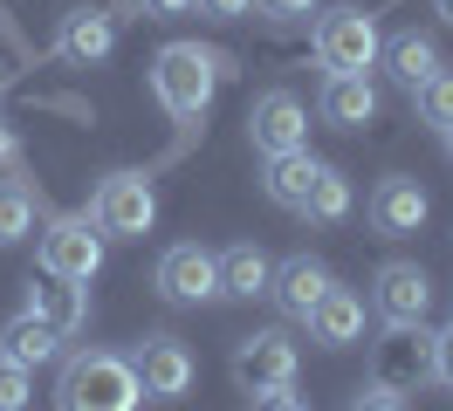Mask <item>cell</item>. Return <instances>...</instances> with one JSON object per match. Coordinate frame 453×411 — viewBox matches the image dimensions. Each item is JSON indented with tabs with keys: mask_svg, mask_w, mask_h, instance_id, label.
<instances>
[{
	"mask_svg": "<svg viewBox=\"0 0 453 411\" xmlns=\"http://www.w3.org/2000/svg\"><path fill=\"white\" fill-rule=\"evenodd\" d=\"M220 76H226V55L199 49V42H172V49L151 55V96H158V110L172 124H199Z\"/></svg>",
	"mask_w": 453,
	"mask_h": 411,
	"instance_id": "1",
	"label": "cell"
},
{
	"mask_svg": "<svg viewBox=\"0 0 453 411\" xmlns=\"http://www.w3.org/2000/svg\"><path fill=\"white\" fill-rule=\"evenodd\" d=\"M138 405H144V391H138L131 356L76 350L56 377V411H138Z\"/></svg>",
	"mask_w": 453,
	"mask_h": 411,
	"instance_id": "2",
	"label": "cell"
},
{
	"mask_svg": "<svg viewBox=\"0 0 453 411\" xmlns=\"http://www.w3.org/2000/svg\"><path fill=\"white\" fill-rule=\"evenodd\" d=\"M378 55H385V34H378V21H371L365 7H330L316 21V62L330 76H371Z\"/></svg>",
	"mask_w": 453,
	"mask_h": 411,
	"instance_id": "3",
	"label": "cell"
},
{
	"mask_svg": "<svg viewBox=\"0 0 453 411\" xmlns=\"http://www.w3.org/2000/svg\"><path fill=\"white\" fill-rule=\"evenodd\" d=\"M151 219H158V192H151L144 171H111L104 186L89 192V226L104 240H144Z\"/></svg>",
	"mask_w": 453,
	"mask_h": 411,
	"instance_id": "4",
	"label": "cell"
},
{
	"mask_svg": "<svg viewBox=\"0 0 453 411\" xmlns=\"http://www.w3.org/2000/svg\"><path fill=\"white\" fill-rule=\"evenodd\" d=\"M35 261L42 274H62V281H96L104 268V233L89 226V213H56L35 240Z\"/></svg>",
	"mask_w": 453,
	"mask_h": 411,
	"instance_id": "5",
	"label": "cell"
},
{
	"mask_svg": "<svg viewBox=\"0 0 453 411\" xmlns=\"http://www.w3.org/2000/svg\"><path fill=\"white\" fill-rule=\"evenodd\" d=\"M248 144L261 158H282V151H310V110L296 89H261L248 103Z\"/></svg>",
	"mask_w": 453,
	"mask_h": 411,
	"instance_id": "6",
	"label": "cell"
},
{
	"mask_svg": "<svg viewBox=\"0 0 453 411\" xmlns=\"http://www.w3.org/2000/svg\"><path fill=\"white\" fill-rule=\"evenodd\" d=\"M296 363H303V350H296L288 329H255V336L234 343V384H241L248 398H255V391H282V384H296Z\"/></svg>",
	"mask_w": 453,
	"mask_h": 411,
	"instance_id": "7",
	"label": "cell"
},
{
	"mask_svg": "<svg viewBox=\"0 0 453 411\" xmlns=\"http://www.w3.org/2000/svg\"><path fill=\"white\" fill-rule=\"evenodd\" d=\"M151 288L179 308H193V301H213L220 295V254H206L199 240H179L158 254V268H151Z\"/></svg>",
	"mask_w": 453,
	"mask_h": 411,
	"instance_id": "8",
	"label": "cell"
},
{
	"mask_svg": "<svg viewBox=\"0 0 453 411\" xmlns=\"http://www.w3.org/2000/svg\"><path fill=\"white\" fill-rule=\"evenodd\" d=\"M426 308H433V281H426L419 261H385V268L371 274V316L385 329L426 323Z\"/></svg>",
	"mask_w": 453,
	"mask_h": 411,
	"instance_id": "9",
	"label": "cell"
},
{
	"mask_svg": "<svg viewBox=\"0 0 453 411\" xmlns=\"http://www.w3.org/2000/svg\"><path fill=\"white\" fill-rule=\"evenodd\" d=\"M131 370H138L144 405H172V398H186V391H193V377H199L193 350H186L179 336H144L138 356H131Z\"/></svg>",
	"mask_w": 453,
	"mask_h": 411,
	"instance_id": "10",
	"label": "cell"
},
{
	"mask_svg": "<svg viewBox=\"0 0 453 411\" xmlns=\"http://www.w3.org/2000/svg\"><path fill=\"white\" fill-rule=\"evenodd\" d=\"M371 233L378 240H412L426 219H433V199H426L419 179H405V171H392V179H378V192H371Z\"/></svg>",
	"mask_w": 453,
	"mask_h": 411,
	"instance_id": "11",
	"label": "cell"
},
{
	"mask_svg": "<svg viewBox=\"0 0 453 411\" xmlns=\"http://www.w3.org/2000/svg\"><path fill=\"white\" fill-rule=\"evenodd\" d=\"M111 49H117V21L104 7H69L56 21V62H69V69H96V62H111Z\"/></svg>",
	"mask_w": 453,
	"mask_h": 411,
	"instance_id": "12",
	"label": "cell"
},
{
	"mask_svg": "<svg viewBox=\"0 0 453 411\" xmlns=\"http://www.w3.org/2000/svg\"><path fill=\"white\" fill-rule=\"evenodd\" d=\"M28 316H35V323H49L62 343L83 336V329H89V281H62V274L28 281Z\"/></svg>",
	"mask_w": 453,
	"mask_h": 411,
	"instance_id": "13",
	"label": "cell"
},
{
	"mask_svg": "<svg viewBox=\"0 0 453 411\" xmlns=\"http://www.w3.org/2000/svg\"><path fill=\"white\" fill-rule=\"evenodd\" d=\"M371 370H378V384H392V391L426 384V377H433V336H426V323L392 329V336L371 350Z\"/></svg>",
	"mask_w": 453,
	"mask_h": 411,
	"instance_id": "14",
	"label": "cell"
},
{
	"mask_svg": "<svg viewBox=\"0 0 453 411\" xmlns=\"http://www.w3.org/2000/svg\"><path fill=\"white\" fill-rule=\"evenodd\" d=\"M303 323H310V343H316V350H350V343L365 336V295H350V288L330 281L323 301H316Z\"/></svg>",
	"mask_w": 453,
	"mask_h": 411,
	"instance_id": "15",
	"label": "cell"
},
{
	"mask_svg": "<svg viewBox=\"0 0 453 411\" xmlns=\"http://www.w3.org/2000/svg\"><path fill=\"white\" fill-rule=\"evenodd\" d=\"M330 281H337V274L323 268L316 254H288L282 268H275V281H268V295H275V308H282L288 323H303L316 301H323V288H330Z\"/></svg>",
	"mask_w": 453,
	"mask_h": 411,
	"instance_id": "16",
	"label": "cell"
},
{
	"mask_svg": "<svg viewBox=\"0 0 453 411\" xmlns=\"http://www.w3.org/2000/svg\"><path fill=\"white\" fill-rule=\"evenodd\" d=\"M316 117H323L330 131H365V124H378V89H371V76H323Z\"/></svg>",
	"mask_w": 453,
	"mask_h": 411,
	"instance_id": "17",
	"label": "cell"
},
{
	"mask_svg": "<svg viewBox=\"0 0 453 411\" xmlns=\"http://www.w3.org/2000/svg\"><path fill=\"white\" fill-rule=\"evenodd\" d=\"M378 62L392 69V82L405 89V96H419L426 82H433L440 69H447V62H440V42H433V34H392Z\"/></svg>",
	"mask_w": 453,
	"mask_h": 411,
	"instance_id": "18",
	"label": "cell"
},
{
	"mask_svg": "<svg viewBox=\"0 0 453 411\" xmlns=\"http://www.w3.org/2000/svg\"><path fill=\"white\" fill-rule=\"evenodd\" d=\"M0 356H7V363H21V370H42V363H56V356H62V336L21 308L14 323L0 329Z\"/></svg>",
	"mask_w": 453,
	"mask_h": 411,
	"instance_id": "19",
	"label": "cell"
},
{
	"mask_svg": "<svg viewBox=\"0 0 453 411\" xmlns=\"http://www.w3.org/2000/svg\"><path fill=\"white\" fill-rule=\"evenodd\" d=\"M268 281H275V261L261 254V247H226L220 254V295L226 301H255V295H268Z\"/></svg>",
	"mask_w": 453,
	"mask_h": 411,
	"instance_id": "20",
	"label": "cell"
},
{
	"mask_svg": "<svg viewBox=\"0 0 453 411\" xmlns=\"http://www.w3.org/2000/svg\"><path fill=\"white\" fill-rule=\"evenodd\" d=\"M316 171H323V158H310V151H282V158H268V171H261V192H268L282 213H296L303 192L316 186Z\"/></svg>",
	"mask_w": 453,
	"mask_h": 411,
	"instance_id": "21",
	"label": "cell"
},
{
	"mask_svg": "<svg viewBox=\"0 0 453 411\" xmlns=\"http://www.w3.org/2000/svg\"><path fill=\"white\" fill-rule=\"evenodd\" d=\"M296 213L310 219V226H343V219H350V179H343L337 164H323V171H316V186L303 192V206H296Z\"/></svg>",
	"mask_w": 453,
	"mask_h": 411,
	"instance_id": "22",
	"label": "cell"
},
{
	"mask_svg": "<svg viewBox=\"0 0 453 411\" xmlns=\"http://www.w3.org/2000/svg\"><path fill=\"white\" fill-rule=\"evenodd\" d=\"M35 233V192L21 179H0V247L28 240Z\"/></svg>",
	"mask_w": 453,
	"mask_h": 411,
	"instance_id": "23",
	"label": "cell"
},
{
	"mask_svg": "<svg viewBox=\"0 0 453 411\" xmlns=\"http://www.w3.org/2000/svg\"><path fill=\"white\" fill-rule=\"evenodd\" d=\"M412 110H419V124H433V131H447V124H453V76H447V69L412 96Z\"/></svg>",
	"mask_w": 453,
	"mask_h": 411,
	"instance_id": "24",
	"label": "cell"
},
{
	"mask_svg": "<svg viewBox=\"0 0 453 411\" xmlns=\"http://www.w3.org/2000/svg\"><path fill=\"white\" fill-rule=\"evenodd\" d=\"M28 398H35V377L0 356V411H28Z\"/></svg>",
	"mask_w": 453,
	"mask_h": 411,
	"instance_id": "25",
	"label": "cell"
},
{
	"mask_svg": "<svg viewBox=\"0 0 453 411\" xmlns=\"http://www.w3.org/2000/svg\"><path fill=\"white\" fill-rule=\"evenodd\" d=\"M350 411H405V391H392V384H365V391L350 398Z\"/></svg>",
	"mask_w": 453,
	"mask_h": 411,
	"instance_id": "26",
	"label": "cell"
},
{
	"mask_svg": "<svg viewBox=\"0 0 453 411\" xmlns=\"http://www.w3.org/2000/svg\"><path fill=\"white\" fill-rule=\"evenodd\" d=\"M248 411H310V398H296V384H282V391H255Z\"/></svg>",
	"mask_w": 453,
	"mask_h": 411,
	"instance_id": "27",
	"label": "cell"
},
{
	"mask_svg": "<svg viewBox=\"0 0 453 411\" xmlns=\"http://www.w3.org/2000/svg\"><path fill=\"white\" fill-rule=\"evenodd\" d=\"M0 179H21V137L7 117H0Z\"/></svg>",
	"mask_w": 453,
	"mask_h": 411,
	"instance_id": "28",
	"label": "cell"
},
{
	"mask_svg": "<svg viewBox=\"0 0 453 411\" xmlns=\"http://www.w3.org/2000/svg\"><path fill=\"white\" fill-rule=\"evenodd\" d=\"M268 21H303V14H316V0H255Z\"/></svg>",
	"mask_w": 453,
	"mask_h": 411,
	"instance_id": "29",
	"label": "cell"
},
{
	"mask_svg": "<svg viewBox=\"0 0 453 411\" xmlns=\"http://www.w3.org/2000/svg\"><path fill=\"white\" fill-rule=\"evenodd\" d=\"M433 377L453 384V329H440V336H433Z\"/></svg>",
	"mask_w": 453,
	"mask_h": 411,
	"instance_id": "30",
	"label": "cell"
},
{
	"mask_svg": "<svg viewBox=\"0 0 453 411\" xmlns=\"http://www.w3.org/2000/svg\"><path fill=\"white\" fill-rule=\"evenodd\" d=\"M199 7H206V14H213V21H241V14H248V7H255V0H199Z\"/></svg>",
	"mask_w": 453,
	"mask_h": 411,
	"instance_id": "31",
	"label": "cell"
},
{
	"mask_svg": "<svg viewBox=\"0 0 453 411\" xmlns=\"http://www.w3.org/2000/svg\"><path fill=\"white\" fill-rule=\"evenodd\" d=\"M144 14H151V21H172V14H186V7H193V0H138Z\"/></svg>",
	"mask_w": 453,
	"mask_h": 411,
	"instance_id": "32",
	"label": "cell"
},
{
	"mask_svg": "<svg viewBox=\"0 0 453 411\" xmlns=\"http://www.w3.org/2000/svg\"><path fill=\"white\" fill-rule=\"evenodd\" d=\"M433 14H440V21H447V27H453V0H433Z\"/></svg>",
	"mask_w": 453,
	"mask_h": 411,
	"instance_id": "33",
	"label": "cell"
},
{
	"mask_svg": "<svg viewBox=\"0 0 453 411\" xmlns=\"http://www.w3.org/2000/svg\"><path fill=\"white\" fill-rule=\"evenodd\" d=\"M440 144H447V158H453V124H447V131H440Z\"/></svg>",
	"mask_w": 453,
	"mask_h": 411,
	"instance_id": "34",
	"label": "cell"
}]
</instances>
